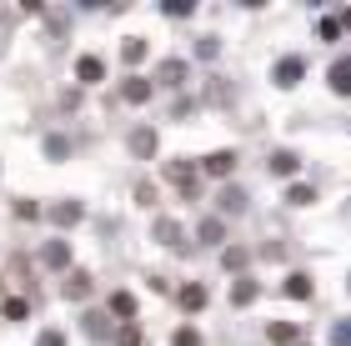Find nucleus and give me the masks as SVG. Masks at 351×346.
Wrapping results in <instances>:
<instances>
[{
  "instance_id": "18",
  "label": "nucleus",
  "mask_w": 351,
  "mask_h": 346,
  "mask_svg": "<svg viewBox=\"0 0 351 346\" xmlns=\"http://www.w3.org/2000/svg\"><path fill=\"white\" fill-rule=\"evenodd\" d=\"M331 346H351V321H337V326H331Z\"/></svg>"
},
{
  "instance_id": "2",
  "label": "nucleus",
  "mask_w": 351,
  "mask_h": 346,
  "mask_svg": "<svg viewBox=\"0 0 351 346\" xmlns=\"http://www.w3.org/2000/svg\"><path fill=\"white\" fill-rule=\"evenodd\" d=\"M326 81H331V90H337V96H351V60H337Z\"/></svg>"
},
{
  "instance_id": "4",
  "label": "nucleus",
  "mask_w": 351,
  "mask_h": 346,
  "mask_svg": "<svg viewBox=\"0 0 351 346\" xmlns=\"http://www.w3.org/2000/svg\"><path fill=\"white\" fill-rule=\"evenodd\" d=\"M75 75H81L86 86H95V81H101V75H106V66H101V60H95V55H81V60H75Z\"/></svg>"
},
{
  "instance_id": "17",
  "label": "nucleus",
  "mask_w": 351,
  "mask_h": 346,
  "mask_svg": "<svg viewBox=\"0 0 351 346\" xmlns=\"http://www.w3.org/2000/svg\"><path fill=\"white\" fill-rule=\"evenodd\" d=\"M221 236H226V226H221V221H201V241H221Z\"/></svg>"
},
{
  "instance_id": "8",
  "label": "nucleus",
  "mask_w": 351,
  "mask_h": 346,
  "mask_svg": "<svg viewBox=\"0 0 351 346\" xmlns=\"http://www.w3.org/2000/svg\"><path fill=\"white\" fill-rule=\"evenodd\" d=\"M51 221H60V226L81 221V206H75V201H66V206H56V211H51Z\"/></svg>"
},
{
  "instance_id": "14",
  "label": "nucleus",
  "mask_w": 351,
  "mask_h": 346,
  "mask_svg": "<svg viewBox=\"0 0 351 346\" xmlns=\"http://www.w3.org/2000/svg\"><path fill=\"white\" fill-rule=\"evenodd\" d=\"M146 96H151V86H146V81H136V75H131V81H125V101H136V106H141Z\"/></svg>"
},
{
  "instance_id": "23",
  "label": "nucleus",
  "mask_w": 351,
  "mask_h": 346,
  "mask_svg": "<svg viewBox=\"0 0 351 346\" xmlns=\"http://www.w3.org/2000/svg\"><path fill=\"white\" fill-rule=\"evenodd\" d=\"M176 346H201V336H196V332L186 326V332H176Z\"/></svg>"
},
{
  "instance_id": "19",
  "label": "nucleus",
  "mask_w": 351,
  "mask_h": 346,
  "mask_svg": "<svg viewBox=\"0 0 351 346\" xmlns=\"http://www.w3.org/2000/svg\"><path fill=\"white\" fill-rule=\"evenodd\" d=\"M241 206H246V196H241V191H236V186H231V191L221 196V211H241Z\"/></svg>"
},
{
  "instance_id": "7",
  "label": "nucleus",
  "mask_w": 351,
  "mask_h": 346,
  "mask_svg": "<svg viewBox=\"0 0 351 346\" xmlns=\"http://www.w3.org/2000/svg\"><path fill=\"white\" fill-rule=\"evenodd\" d=\"M110 311H116V317H136V301H131V291H116V296H110Z\"/></svg>"
},
{
  "instance_id": "16",
  "label": "nucleus",
  "mask_w": 351,
  "mask_h": 346,
  "mask_svg": "<svg viewBox=\"0 0 351 346\" xmlns=\"http://www.w3.org/2000/svg\"><path fill=\"white\" fill-rule=\"evenodd\" d=\"M286 201H291V206H311V186H291V191H286Z\"/></svg>"
},
{
  "instance_id": "10",
  "label": "nucleus",
  "mask_w": 351,
  "mask_h": 346,
  "mask_svg": "<svg viewBox=\"0 0 351 346\" xmlns=\"http://www.w3.org/2000/svg\"><path fill=\"white\" fill-rule=\"evenodd\" d=\"M181 75H186L181 60H166V66H161V86H181Z\"/></svg>"
},
{
  "instance_id": "22",
  "label": "nucleus",
  "mask_w": 351,
  "mask_h": 346,
  "mask_svg": "<svg viewBox=\"0 0 351 346\" xmlns=\"http://www.w3.org/2000/svg\"><path fill=\"white\" fill-rule=\"evenodd\" d=\"M25 317V301H21V296H15V301H5V321H21Z\"/></svg>"
},
{
  "instance_id": "11",
  "label": "nucleus",
  "mask_w": 351,
  "mask_h": 346,
  "mask_svg": "<svg viewBox=\"0 0 351 346\" xmlns=\"http://www.w3.org/2000/svg\"><path fill=\"white\" fill-rule=\"evenodd\" d=\"M131 151H136V156H151V151H156V136H151V131H136V136H131Z\"/></svg>"
},
{
  "instance_id": "1",
  "label": "nucleus",
  "mask_w": 351,
  "mask_h": 346,
  "mask_svg": "<svg viewBox=\"0 0 351 346\" xmlns=\"http://www.w3.org/2000/svg\"><path fill=\"white\" fill-rule=\"evenodd\" d=\"M301 71H306V60H301V55L276 60V86H296V81H301Z\"/></svg>"
},
{
  "instance_id": "3",
  "label": "nucleus",
  "mask_w": 351,
  "mask_h": 346,
  "mask_svg": "<svg viewBox=\"0 0 351 346\" xmlns=\"http://www.w3.org/2000/svg\"><path fill=\"white\" fill-rule=\"evenodd\" d=\"M201 166L211 171V176H231V171H236V156H231V151H216V156H206Z\"/></svg>"
},
{
  "instance_id": "9",
  "label": "nucleus",
  "mask_w": 351,
  "mask_h": 346,
  "mask_svg": "<svg viewBox=\"0 0 351 346\" xmlns=\"http://www.w3.org/2000/svg\"><path fill=\"white\" fill-rule=\"evenodd\" d=\"M66 261H71L66 241H51V246H45V266H66Z\"/></svg>"
},
{
  "instance_id": "12",
  "label": "nucleus",
  "mask_w": 351,
  "mask_h": 346,
  "mask_svg": "<svg viewBox=\"0 0 351 346\" xmlns=\"http://www.w3.org/2000/svg\"><path fill=\"white\" fill-rule=\"evenodd\" d=\"M90 291V276L86 271H71V281H66V296H86Z\"/></svg>"
},
{
  "instance_id": "5",
  "label": "nucleus",
  "mask_w": 351,
  "mask_h": 346,
  "mask_svg": "<svg viewBox=\"0 0 351 346\" xmlns=\"http://www.w3.org/2000/svg\"><path fill=\"white\" fill-rule=\"evenodd\" d=\"M296 166H301V161H296V151H276V156H271V171H276V176H291Z\"/></svg>"
},
{
  "instance_id": "24",
  "label": "nucleus",
  "mask_w": 351,
  "mask_h": 346,
  "mask_svg": "<svg viewBox=\"0 0 351 346\" xmlns=\"http://www.w3.org/2000/svg\"><path fill=\"white\" fill-rule=\"evenodd\" d=\"M40 346H66V336H60V332H45V336H40Z\"/></svg>"
},
{
  "instance_id": "15",
  "label": "nucleus",
  "mask_w": 351,
  "mask_h": 346,
  "mask_svg": "<svg viewBox=\"0 0 351 346\" xmlns=\"http://www.w3.org/2000/svg\"><path fill=\"white\" fill-rule=\"evenodd\" d=\"M121 55H125V66H136V60H146V45H141V40H125Z\"/></svg>"
},
{
  "instance_id": "21",
  "label": "nucleus",
  "mask_w": 351,
  "mask_h": 346,
  "mask_svg": "<svg viewBox=\"0 0 351 346\" xmlns=\"http://www.w3.org/2000/svg\"><path fill=\"white\" fill-rule=\"evenodd\" d=\"M251 296H256V286H251V281H241V286H236V291H231V301H236V306H246V301H251Z\"/></svg>"
},
{
  "instance_id": "20",
  "label": "nucleus",
  "mask_w": 351,
  "mask_h": 346,
  "mask_svg": "<svg viewBox=\"0 0 351 346\" xmlns=\"http://www.w3.org/2000/svg\"><path fill=\"white\" fill-rule=\"evenodd\" d=\"M271 341H276V346H286V341H296V326H286V321H281V326H271Z\"/></svg>"
},
{
  "instance_id": "13",
  "label": "nucleus",
  "mask_w": 351,
  "mask_h": 346,
  "mask_svg": "<svg viewBox=\"0 0 351 346\" xmlns=\"http://www.w3.org/2000/svg\"><path fill=\"white\" fill-rule=\"evenodd\" d=\"M181 306H186V311L206 306V286H186V291H181Z\"/></svg>"
},
{
  "instance_id": "6",
  "label": "nucleus",
  "mask_w": 351,
  "mask_h": 346,
  "mask_svg": "<svg viewBox=\"0 0 351 346\" xmlns=\"http://www.w3.org/2000/svg\"><path fill=\"white\" fill-rule=\"evenodd\" d=\"M286 296H296V301H306V296H311V276H286Z\"/></svg>"
}]
</instances>
